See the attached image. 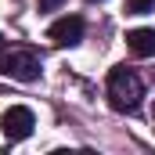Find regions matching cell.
Instances as JSON below:
<instances>
[{
  "mask_svg": "<svg viewBox=\"0 0 155 155\" xmlns=\"http://www.w3.org/2000/svg\"><path fill=\"white\" fill-rule=\"evenodd\" d=\"M4 51H7V40H4V33H0V54H4Z\"/></svg>",
  "mask_w": 155,
  "mask_h": 155,
  "instance_id": "cell-8",
  "label": "cell"
},
{
  "mask_svg": "<svg viewBox=\"0 0 155 155\" xmlns=\"http://www.w3.org/2000/svg\"><path fill=\"white\" fill-rule=\"evenodd\" d=\"M126 47L137 58H155V29H130L126 33Z\"/></svg>",
  "mask_w": 155,
  "mask_h": 155,
  "instance_id": "cell-5",
  "label": "cell"
},
{
  "mask_svg": "<svg viewBox=\"0 0 155 155\" xmlns=\"http://www.w3.org/2000/svg\"><path fill=\"white\" fill-rule=\"evenodd\" d=\"M0 72L18 83H36L40 79V58L33 51H11V54H0Z\"/></svg>",
  "mask_w": 155,
  "mask_h": 155,
  "instance_id": "cell-2",
  "label": "cell"
},
{
  "mask_svg": "<svg viewBox=\"0 0 155 155\" xmlns=\"http://www.w3.org/2000/svg\"><path fill=\"white\" fill-rule=\"evenodd\" d=\"M58 4H61V0H40V11H54Z\"/></svg>",
  "mask_w": 155,
  "mask_h": 155,
  "instance_id": "cell-7",
  "label": "cell"
},
{
  "mask_svg": "<svg viewBox=\"0 0 155 155\" xmlns=\"http://www.w3.org/2000/svg\"><path fill=\"white\" fill-rule=\"evenodd\" d=\"M83 29H87V25H83L79 15H65V18H58V22L47 29V36L54 40L58 47H76L79 40H83Z\"/></svg>",
  "mask_w": 155,
  "mask_h": 155,
  "instance_id": "cell-4",
  "label": "cell"
},
{
  "mask_svg": "<svg viewBox=\"0 0 155 155\" xmlns=\"http://www.w3.org/2000/svg\"><path fill=\"white\" fill-rule=\"evenodd\" d=\"M155 11V0H126V15H148Z\"/></svg>",
  "mask_w": 155,
  "mask_h": 155,
  "instance_id": "cell-6",
  "label": "cell"
},
{
  "mask_svg": "<svg viewBox=\"0 0 155 155\" xmlns=\"http://www.w3.org/2000/svg\"><path fill=\"white\" fill-rule=\"evenodd\" d=\"M141 97H144V83L134 69L119 65L108 72V101L116 112H137L141 108Z\"/></svg>",
  "mask_w": 155,
  "mask_h": 155,
  "instance_id": "cell-1",
  "label": "cell"
},
{
  "mask_svg": "<svg viewBox=\"0 0 155 155\" xmlns=\"http://www.w3.org/2000/svg\"><path fill=\"white\" fill-rule=\"evenodd\" d=\"M33 126H36V116H33V108H25V105H11V108L0 116V130L7 134V141H25V137L33 134Z\"/></svg>",
  "mask_w": 155,
  "mask_h": 155,
  "instance_id": "cell-3",
  "label": "cell"
}]
</instances>
